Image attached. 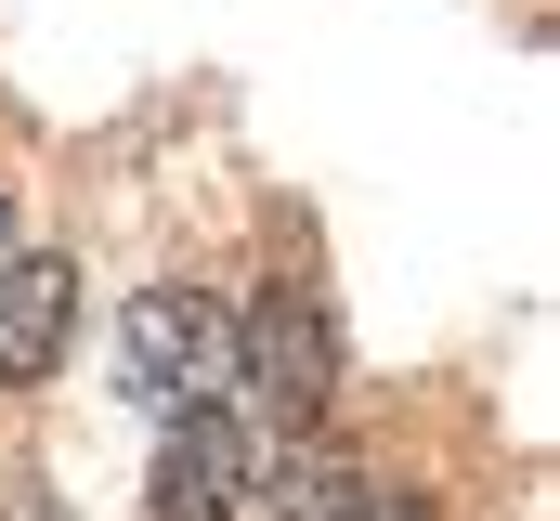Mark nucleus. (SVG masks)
I'll return each mask as SVG.
<instances>
[{"label": "nucleus", "mask_w": 560, "mask_h": 521, "mask_svg": "<svg viewBox=\"0 0 560 521\" xmlns=\"http://www.w3.org/2000/svg\"><path fill=\"white\" fill-rule=\"evenodd\" d=\"M365 521H430V509H418V496H405V509H365Z\"/></svg>", "instance_id": "nucleus-6"}, {"label": "nucleus", "mask_w": 560, "mask_h": 521, "mask_svg": "<svg viewBox=\"0 0 560 521\" xmlns=\"http://www.w3.org/2000/svg\"><path fill=\"white\" fill-rule=\"evenodd\" d=\"M235 352L261 366V404H275L287 430H326V404H339V326H326V300L313 287H261L248 300V326H235Z\"/></svg>", "instance_id": "nucleus-1"}, {"label": "nucleus", "mask_w": 560, "mask_h": 521, "mask_svg": "<svg viewBox=\"0 0 560 521\" xmlns=\"http://www.w3.org/2000/svg\"><path fill=\"white\" fill-rule=\"evenodd\" d=\"M248 483H261V430L235 417V404H183L170 417V443H156V483H143V509L156 521H235L248 509Z\"/></svg>", "instance_id": "nucleus-2"}, {"label": "nucleus", "mask_w": 560, "mask_h": 521, "mask_svg": "<svg viewBox=\"0 0 560 521\" xmlns=\"http://www.w3.org/2000/svg\"><path fill=\"white\" fill-rule=\"evenodd\" d=\"M26 521H52V509H26Z\"/></svg>", "instance_id": "nucleus-8"}, {"label": "nucleus", "mask_w": 560, "mask_h": 521, "mask_svg": "<svg viewBox=\"0 0 560 521\" xmlns=\"http://www.w3.org/2000/svg\"><path fill=\"white\" fill-rule=\"evenodd\" d=\"M79 326V260H0V391H39Z\"/></svg>", "instance_id": "nucleus-4"}, {"label": "nucleus", "mask_w": 560, "mask_h": 521, "mask_svg": "<svg viewBox=\"0 0 560 521\" xmlns=\"http://www.w3.org/2000/svg\"><path fill=\"white\" fill-rule=\"evenodd\" d=\"M0 260H13V196H0Z\"/></svg>", "instance_id": "nucleus-7"}, {"label": "nucleus", "mask_w": 560, "mask_h": 521, "mask_svg": "<svg viewBox=\"0 0 560 521\" xmlns=\"http://www.w3.org/2000/svg\"><path fill=\"white\" fill-rule=\"evenodd\" d=\"M248 496H275L287 521H365V509H378V496H365V470H352L326 430H287L275 456H261V483H248Z\"/></svg>", "instance_id": "nucleus-5"}, {"label": "nucleus", "mask_w": 560, "mask_h": 521, "mask_svg": "<svg viewBox=\"0 0 560 521\" xmlns=\"http://www.w3.org/2000/svg\"><path fill=\"white\" fill-rule=\"evenodd\" d=\"M118 366H131V391H222V366H235V313L209 300V287H143L131 313H118Z\"/></svg>", "instance_id": "nucleus-3"}]
</instances>
